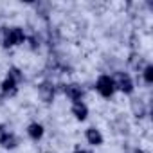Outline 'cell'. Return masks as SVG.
I'll return each mask as SVG.
<instances>
[{
    "instance_id": "6da1fadb",
    "label": "cell",
    "mask_w": 153,
    "mask_h": 153,
    "mask_svg": "<svg viewBox=\"0 0 153 153\" xmlns=\"http://www.w3.org/2000/svg\"><path fill=\"white\" fill-rule=\"evenodd\" d=\"M25 42V33L22 27H4L2 29V43L4 47H16Z\"/></svg>"
},
{
    "instance_id": "9c48e42d",
    "label": "cell",
    "mask_w": 153,
    "mask_h": 153,
    "mask_svg": "<svg viewBox=\"0 0 153 153\" xmlns=\"http://www.w3.org/2000/svg\"><path fill=\"white\" fill-rule=\"evenodd\" d=\"M27 135L33 139V140H40L43 137V126L40 123H31L27 126Z\"/></svg>"
},
{
    "instance_id": "3957f363",
    "label": "cell",
    "mask_w": 153,
    "mask_h": 153,
    "mask_svg": "<svg viewBox=\"0 0 153 153\" xmlns=\"http://www.w3.org/2000/svg\"><path fill=\"white\" fill-rule=\"evenodd\" d=\"M96 90L99 92V96H103L106 99L112 97L115 94V87H114V81H112V76H106V74L99 76L97 81H96Z\"/></svg>"
},
{
    "instance_id": "7a4b0ae2",
    "label": "cell",
    "mask_w": 153,
    "mask_h": 153,
    "mask_svg": "<svg viewBox=\"0 0 153 153\" xmlns=\"http://www.w3.org/2000/svg\"><path fill=\"white\" fill-rule=\"evenodd\" d=\"M112 81H114L115 90H119L123 94H131L133 88H135L133 87V81L130 78V74H126V72H115L114 78H112Z\"/></svg>"
},
{
    "instance_id": "8992f818",
    "label": "cell",
    "mask_w": 153,
    "mask_h": 153,
    "mask_svg": "<svg viewBox=\"0 0 153 153\" xmlns=\"http://www.w3.org/2000/svg\"><path fill=\"white\" fill-rule=\"evenodd\" d=\"M0 90H2V96H4V97H15L16 92H18V85H16L13 79L6 78V79L2 81V85H0Z\"/></svg>"
},
{
    "instance_id": "30bf717a",
    "label": "cell",
    "mask_w": 153,
    "mask_h": 153,
    "mask_svg": "<svg viewBox=\"0 0 153 153\" xmlns=\"http://www.w3.org/2000/svg\"><path fill=\"white\" fill-rule=\"evenodd\" d=\"M131 110H133V115L135 117H144L146 115V106H144V101L142 99H131Z\"/></svg>"
},
{
    "instance_id": "7c38bea8",
    "label": "cell",
    "mask_w": 153,
    "mask_h": 153,
    "mask_svg": "<svg viewBox=\"0 0 153 153\" xmlns=\"http://www.w3.org/2000/svg\"><path fill=\"white\" fill-rule=\"evenodd\" d=\"M7 78H9V79H13L16 85H20V83L24 81V74H22V70H20V68L11 67V68L7 70Z\"/></svg>"
},
{
    "instance_id": "8fae6325",
    "label": "cell",
    "mask_w": 153,
    "mask_h": 153,
    "mask_svg": "<svg viewBox=\"0 0 153 153\" xmlns=\"http://www.w3.org/2000/svg\"><path fill=\"white\" fill-rule=\"evenodd\" d=\"M0 146H2V148H6V149H15L16 146H18V137L15 135V133H7V137L2 140V144H0Z\"/></svg>"
},
{
    "instance_id": "277c9868",
    "label": "cell",
    "mask_w": 153,
    "mask_h": 153,
    "mask_svg": "<svg viewBox=\"0 0 153 153\" xmlns=\"http://www.w3.org/2000/svg\"><path fill=\"white\" fill-rule=\"evenodd\" d=\"M63 88V94L72 101V103H79L81 99H83V96H85V90L81 88V85H78V83H68V85H61Z\"/></svg>"
},
{
    "instance_id": "4fadbf2b",
    "label": "cell",
    "mask_w": 153,
    "mask_h": 153,
    "mask_svg": "<svg viewBox=\"0 0 153 153\" xmlns=\"http://www.w3.org/2000/svg\"><path fill=\"white\" fill-rule=\"evenodd\" d=\"M142 78H144V81H146V85H151L153 83V65H146L144 67V70H142Z\"/></svg>"
},
{
    "instance_id": "9a60e30c",
    "label": "cell",
    "mask_w": 153,
    "mask_h": 153,
    "mask_svg": "<svg viewBox=\"0 0 153 153\" xmlns=\"http://www.w3.org/2000/svg\"><path fill=\"white\" fill-rule=\"evenodd\" d=\"M74 153H90V151H83V149H78V151H74Z\"/></svg>"
},
{
    "instance_id": "2e32d148",
    "label": "cell",
    "mask_w": 153,
    "mask_h": 153,
    "mask_svg": "<svg viewBox=\"0 0 153 153\" xmlns=\"http://www.w3.org/2000/svg\"><path fill=\"white\" fill-rule=\"evenodd\" d=\"M133 153H146V151H144V149H135Z\"/></svg>"
},
{
    "instance_id": "5b68a950",
    "label": "cell",
    "mask_w": 153,
    "mask_h": 153,
    "mask_svg": "<svg viewBox=\"0 0 153 153\" xmlns=\"http://www.w3.org/2000/svg\"><path fill=\"white\" fill-rule=\"evenodd\" d=\"M38 96L43 103H52L54 101V96H56V87L51 83V81H43L38 85Z\"/></svg>"
},
{
    "instance_id": "52a82bcc",
    "label": "cell",
    "mask_w": 153,
    "mask_h": 153,
    "mask_svg": "<svg viewBox=\"0 0 153 153\" xmlns=\"http://www.w3.org/2000/svg\"><path fill=\"white\" fill-rule=\"evenodd\" d=\"M70 112H72V115L78 119V121H85V119L88 117V108H87V105H85L83 101H79V103H72Z\"/></svg>"
},
{
    "instance_id": "5bb4252c",
    "label": "cell",
    "mask_w": 153,
    "mask_h": 153,
    "mask_svg": "<svg viewBox=\"0 0 153 153\" xmlns=\"http://www.w3.org/2000/svg\"><path fill=\"white\" fill-rule=\"evenodd\" d=\"M7 133H9V130L6 128V124H0V144H2V140L7 137Z\"/></svg>"
},
{
    "instance_id": "ba28073f",
    "label": "cell",
    "mask_w": 153,
    "mask_h": 153,
    "mask_svg": "<svg viewBox=\"0 0 153 153\" xmlns=\"http://www.w3.org/2000/svg\"><path fill=\"white\" fill-rule=\"evenodd\" d=\"M85 137H87L88 144H92V146H101L103 144V135L97 128H88L85 131Z\"/></svg>"
}]
</instances>
